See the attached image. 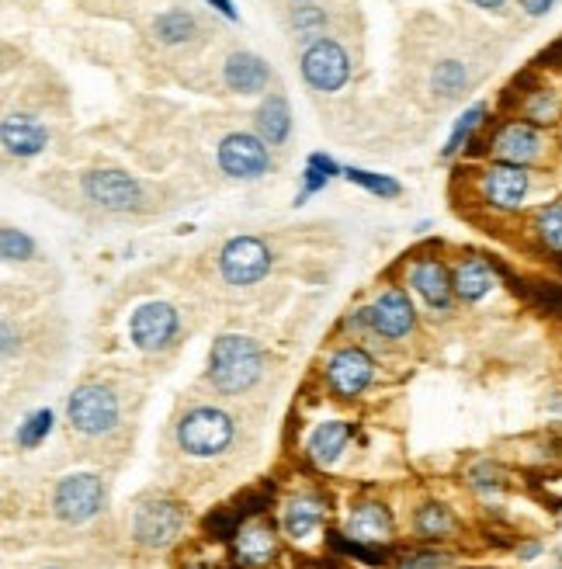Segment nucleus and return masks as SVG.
Listing matches in <instances>:
<instances>
[{"instance_id":"6ab92c4d","label":"nucleus","mask_w":562,"mask_h":569,"mask_svg":"<svg viewBox=\"0 0 562 569\" xmlns=\"http://www.w3.org/2000/svg\"><path fill=\"white\" fill-rule=\"evenodd\" d=\"M0 140H4L8 157L29 160L35 153H42L49 146V129L42 125L35 115H4V125H0Z\"/></svg>"},{"instance_id":"f704fd0d","label":"nucleus","mask_w":562,"mask_h":569,"mask_svg":"<svg viewBox=\"0 0 562 569\" xmlns=\"http://www.w3.org/2000/svg\"><path fill=\"white\" fill-rule=\"evenodd\" d=\"M448 566H451V556L441 549H424L400 559V569H448Z\"/></svg>"},{"instance_id":"cd10ccee","label":"nucleus","mask_w":562,"mask_h":569,"mask_svg":"<svg viewBox=\"0 0 562 569\" xmlns=\"http://www.w3.org/2000/svg\"><path fill=\"white\" fill-rule=\"evenodd\" d=\"M538 244L552 254H562V202H549L535 212V223H531Z\"/></svg>"},{"instance_id":"423d86ee","label":"nucleus","mask_w":562,"mask_h":569,"mask_svg":"<svg viewBox=\"0 0 562 569\" xmlns=\"http://www.w3.org/2000/svg\"><path fill=\"white\" fill-rule=\"evenodd\" d=\"M128 341H133V347L143 352L146 358L175 355L184 341L181 310L175 302H164V299L139 302L133 316H128Z\"/></svg>"},{"instance_id":"f8f14e48","label":"nucleus","mask_w":562,"mask_h":569,"mask_svg":"<svg viewBox=\"0 0 562 569\" xmlns=\"http://www.w3.org/2000/svg\"><path fill=\"white\" fill-rule=\"evenodd\" d=\"M480 194L490 209L514 212V209H521L525 199L531 194V174H528V167L496 160L480 170Z\"/></svg>"},{"instance_id":"ea45409f","label":"nucleus","mask_w":562,"mask_h":569,"mask_svg":"<svg viewBox=\"0 0 562 569\" xmlns=\"http://www.w3.org/2000/svg\"><path fill=\"white\" fill-rule=\"evenodd\" d=\"M517 556H521V559H535V556H542V542H528V545H521V549H517Z\"/></svg>"},{"instance_id":"ddd939ff","label":"nucleus","mask_w":562,"mask_h":569,"mask_svg":"<svg viewBox=\"0 0 562 569\" xmlns=\"http://www.w3.org/2000/svg\"><path fill=\"white\" fill-rule=\"evenodd\" d=\"M375 376V361L369 352H361L358 344H344L327 358V386L337 392L340 400H355L369 389Z\"/></svg>"},{"instance_id":"a211bd4d","label":"nucleus","mask_w":562,"mask_h":569,"mask_svg":"<svg viewBox=\"0 0 562 569\" xmlns=\"http://www.w3.org/2000/svg\"><path fill=\"white\" fill-rule=\"evenodd\" d=\"M233 553H236V562L240 566L261 569L278 556V535H274V528L268 521H247V524L236 528Z\"/></svg>"},{"instance_id":"e433bc0d","label":"nucleus","mask_w":562,"mask_h":569,"mask_svg":"<svg viewBox=\"0 0 562 569\" xmlns=\"http://www.w3.org/2000/svg\"><path fill=\"white\" fill-rule=\"evenodd\" d=\"M517 4H521V11H525L528 18H542V14L552 11L555 0H517Z\"/></svg>"},{"instance_id":"79ce46f5","label":"nucleus","mask_w":562,"mask_h":569,"mask_svg":"<svg viewBox=\"0 0 562 569\" xmlns=\"http://www.w3.org/2000/svg\"><path fill=\"white\" fill-rule=\"evenodd\" d=\"M475 8H483V11H504L507 0H472Z\"/></svg>"},{"instance_id":"f257e3e1","label":"nucleus","mask_w":562,"mask_h":569,"mask_svg":"<svg viewBox=\"0 0 562 569\" xmlns=\"http://www.w3.org/2000/svg\"><path fill=\"white\" fill-rule=\"evenodd\" d=\"M268 376V355L265 347L244 337V334H220L209 347L205 361V382L226 400H240L261 386Z\"/></svg>"},{"instance_id":"9b49d317","label":"nucleus","mask_w":562,"mask_h":569,"mask_svg":"<svg viewBox=\"0 0 562 569\" xmlns=\"http://www.w3.org/2000/svg\"><path fill=\"white\" fill-rule=\"evenodd\" d=\"M215 164L236 181H257L274 167L271 164V146L257 133H229L223 136L220 149H215Z\"/></svg>"},{"instance_id":"7c9ffc66","label":"nucleus","mask_w":562,"mask_h":569,"mask_svg":"<svg viewBox=\"0 0 562 569\" xmlns=\"http://www.w3.org/2000/svg\"><path fill=\"white\" fill-rule=\"evenodd\" d=\"M49 431H53V410H35V413H29V417L18 424L14 445L21 451H32V448H38L42 442H46Z\"/></svg>"},{"instance_id":"20e7f679","label":"nucleus","mask_w":562,"mask_h":569,"mask_svg":"<svg viewBox=\"0 0 562 569\" xmlns=\"http://www.w3.org/2000/svg\"><path fill=\"white\" fill-rule=\"evenodd\" d=\"M80 194L101 215H149L157 212V191L136 174L125 170H88L80 174Z\"/></svg>"},{"instance_id":"bb28decb","label":"nucleus","mask_w":562,"mask_h":569,"mask_svg":"<svg viewBox=\"0 0 562 569\" xmlns=\"http://www.w3.org/2000/svg\"><path fill=\"white\" fill-rule=\"evenodd\" d=\"M469 67L462 59H441L435 70H430V91L438 101H456L469 91Z\"/></svg>"},{"instance_id":"7ed1b4c3","label":"nucleus","mask_w":562,"mask_h":569,"mask_svg":"<svg viewBox=\"0 0 562 569\" xmlns=\"http://www.w3.org/2000/svg\"><path fill=\"white\" fill-rule=\"evenodd\" d=\"M67 431L77 442H112L122 431V392L112 382L83 379L67 397Z\"/></svg>"},{"instance_id":"39448f33","label":"nucleus","mask_w":562,"mask_h":569,"mask_svg":"<svg viewBox=\"0 0 562 569\" xmlns=\"http://www.w3.org/2000/svg\"><path fill=\"white\" fill-rule=\"evenodd\" d=\"M175 442L188 458H223L236 445V417L215 403H194L178 417Z\"/></svg>"},{"instance_id":"aec40b11","label":"nucleus","mask_w":562,"mask_h":569,"mask_svg":"<svg viewBox=\"0 0 562 569\" xmlns=\"http://www.w3.org/2000/svg\"><path fill=\"white\" fill-rule=\"evenodd\" d=\"M323 521H327V500L310 490L289 497L285 507H281V528H285V535L295 542L310 538Z\"/></svg>"},{"instance_id":"c9c22d12","label":"nucleus","mask_w":562,"mask_h":569,"mask_svg":"<svg viewBox=\"0 0 562 569\" xmlns=\"http://www.w3.org/2000/svg\"><path fill=\"white\" fill-rule=\"evenodd\" d=\"M327 181H330L327 174H319L316 167L306 164V170H302V185H306V188H302V199H306L310 191H323V188H327Z\"/></svg>"},{"instance_id":"a19ab883","label":"nucleus","mask_w":562,"mask_h":569,"mask_svg":"<svg viewBox=\"0 0 562 569\" xmlns=\"http://www.w3.org/2000/svg\"><path fill=\"white\" fill-rule=\"evenodd\" d=\"M546 410L555 413V417H562V392H552V397L546 400Z\"/></svg>"},{"instance_id":"2eb2a0df","label":"nucleus","mask_w":562,"mask_h":569,"mask_svg":"<svg viewBox=\"0 0 562 569\" xmlns=\"http://www.w3.org/2000/svg\"><path fill=\"white\" fill-rule=\"evenodd\" d=\"M493 157L501 164H517V167H531L535 160H542L546 153V136L538 133L531 122H507L501 133L490 143Z\"/></svg>"},{"instance_id":"4be33fe9","label":"nucleus","mask_w":562,"mask_h":569,"mask_svg":"<svg viewBox=\"0 0 562 569\" xmlns=\"http://www.w3.org/2000/svg\"><path fill=\"white\" fill-rule=\"evenodd\" d=\"M451 278H456V299L459 302H483L496 284H501V278H496V271L490 268V260L483 257H462L456 271H451Z\"/></svg>"},{"instance_id":"c03bdc74","label":"nucleus","mask_w":562,"mask_h":569,"mask_svg":"<svg viewBox=\"0 0 562 569\" xmlns=\"http://www.w3.org/2000/svg\"><path fill=\"white\" fill-rule=\"evenodd\" d=\"M289 4H306V0H289Z\"/></svg>"},{"instance_id":"4468645a","label":"nucleus","mask_w":562,"mask_h":569,"mask_svg":"<svg viewBox=\"0 0 562 569\" xmlns=\"http://www.w3.org/2000/svg\"><path fill=\"white\" fill-rule=\"evenodd\" d=\"M406 281H409V289L430 305V310L451 313V305H456V278H451L445 260L417 257L414 265L406 268Z\"/></svg>"},{"instance_id":"473e14b6","label":"nucleus","mask_w":562,"mask_h":569,"mask_svg":"<svg viewBox=\"0 0 562 569\" xmlns=\"http://www.w3.org/2000/svg\"><path fill=\"white\" fill-rule=\"evenodd\" d=\"M562 112V98L555 91H549V87H538V91L528 94L525 101V119L531 125H552Z\"/></svg>"},{"instance_id":"393cba45","label":"nucleus","mask_w":562,"mask_h":569,"mask_svg":"<svg viewBox=\"0 0 562 569\" xmlns=\"http://www.w3.org/2000/svg\"><path fill=\"white\" fill-rule=\"evenodd\" d=\"M459 532V517L456 511L441 500H427L414 511V535L424 542H445Z\"/></svg>"},{"instance_id":"dca6fc26","label":"nucleus","mask_w":562,"mask_h":569,"mask_svg":"<svg viewBox=\"0 0 562 569\" xmlns=\"http://www.w3.org/2000/svg\"><path fill=\"white\" fill-rule=\"evenodd\" d=\"M393 511L385 507L382 500H361L351 507L348 524H344V535H348L355 545H385L393 542Z\"/></svg>"},{"instance_id":"37998d69","label":"nucleus","mask_w":562,"mask_h":569,"mask_svg":"<svg viewBox=\"0 0 562 569\" xmlns=\"http://www.w3.org/2000/svg\"><path fill=\"white\" fill-rule=\"evenodd\" d=\"M38 569H67V566H59V562H46V566H38Z\"/></svg>"},{"instance_id":"0eeeda50","label":"nucleus","mask_w":562,"mask_h":569,"mask_svg":"<svg viewBox=\"0 0 562 569\" xmlns=\"http://www.w3.org/2000/svg\"><path fill=\"white\" fill-rule=\"evenodd\" d=\"M108 507V483L98 472L59 476L49 490V514L63 524H88Z\"/></svg>"},{"instance_id":"9d476101","label":"nucleus","mask_w":562,"mask_h":569,"mask_svg":"<svg viewBox=\"0 0 562 569\" xmlns=\"http://www.w3.org/2000/svg\"><path fill=\"white\" fill-rule=\"evenodd\" d=\"M299 74L313 87V91L334 94L351 77V56L337 38H319V42H313V46L302 49Z\"/></svg>"},{"instance_id":"4c0bfd02","label":"nucleus","mask_w":562,"mask_h":569,"mask_svg":"<svg viewBox=\"0 0 562 569\" xmlns=\"http://www.w3.org/2000/svg\"><path fill=\"white\" fill-rule=\"evenodd\" d=\"M310 167H316L319 174H327V178H334V174H337V164H334L330 157H323V153H313V157H310Z\"/></svg>"},{"instance_id":"c756f323","label":"nucleus","mask_w":562,"mask_h":569,"mask_svg":"<svg viewBox=\"0 0 562 569\" xmlns=\"http://www.w3.org/2000/svg\"><path fill=\"white\" fill-rule=\"evenodd\" d=\"M0 254H4V265H29L38 257V247L25 230L4 226L0 230Z\"/></svg>"},{"instance_id":"c85d7f7f","label":"nucleus","mask_w":562,"mask_h":569,"mask_svg":"<svg viewBox=\"0 0 562 569\" xmlns=\"http://www.w3.org/2000/svg\"><path fill=\"white\" fill-rule=\"evenodd\" d=\"M483 119H486V104H472L469 112L456 122V129H451V136H448V143H445V149H441V157H445V160L459 157V153L469 146V140H472L475 129L483 125Z\"/></svg>"},{"instance_id":"b1692460","label":"nucleus","mask_w":562,"mask_h":569,"mask_svg":"<svg viewBox=\"0 0 562 569\" xmlns=\"http://www.w3.org/2000/svg\"><path fill=\"white\" fill-rule=\"evenodd\" d=\"M257 136H261L268 146H285L292 136V112H289V101L285 94H268L265 104L257 108V119H254Z\"/></svg>"},{"instance_id":"6e6552de","label":"nucleus","mask_w":562,"mask_h":569,"mask_svg":"<svg viewBox=\"0 0 562 569\" xmlns=\"http://www.w3.org/2000/svg\"><path fill=\"white\" fill-rule=\"evenodd\" d=\"M215 268H220V278L233 284V289H254V284H261L271 275V250L257 236H233L223 244Z\"/></svg>"},{"instance_id":"a878e982","label":"nucleus","mask_w":562,"mask_h":569,"mask_svg":"<svg viewBox=\"0 0 562 569\" xmlns=\"http://www.w3.org/2000/svg\"><path fill=\"white\" fill-rule=\"evenodd\" d=\"M285 29L295 42H302V46H313V42L327 38L330 14L319 4H295L285 18Z\"/></svg>"},{"instance_id":"1a4fd4ad","label":"nucleus","mask_w":562,"mask_h":569,"mask_svg":"<svg viewBox=\"0 0 562 569\" xmlns=\"http://www.w3.org/2000/svg\"><path fill=\"white\" fill-rule=\"evenodd\" d=\"M358 323L382 341H403L414 334V326H417L414 299H409L406 289L393 284V289L379 292L364 310H358Z\"/></svg>"},{"instance_id":"72a5a7b5","label":"nucleus","mask_w":562,"mask_h":569,"mask_svg":"<svg viewBox=\"0 0 562 569\" xmlns=\"http://www.w3.org/2000/svg\"><path fill=\"white\" fill-rule=\"evenodd\" d=\"M344 174H348V181H355V185H361L364 191L379 194V199H400V194H403L400 181L382 178V174H369V170H361V167H348Z\"/></svg>"},{"instance_id":"5701e85b","label":"nucleus","mask_w":562,"mask_h":569,"mask_svg":"<svg viewBox=\"0 0 562 569\" xmlns=\"http://www.w3.org/2000/svg\"><path fill=\"white\" fill-rule=\"evenodd\" d=\"M348 442H351V424L348 421H327L310 434L306 455L316 469H330L344 455V448H348Z\"/></svg>"},{"instance_id":"f3484780","label":"nucleus","mask_w":562,"mask_h":569,"mask_svg":"<svg viewBox=\"0 0 562 569\" xmlns=\"http://www.w3.org/2000/svg\"><path fill=\"white\" fill-rule=\"evenodd\" d=\"M220 80H223L226 91H233V94H261L265 87H268V80H271V67L257 53L233 49L223 59Z\"/></svg>"},{"instance_id":"58836bf2","label":"nucleus","mask_w":562,"mask_h":569,"mask_svg":"<svg viewBox=\"0 0 562 569\" xmlns=\"http://www.w3.org/2000/svg\"><path fill=\"white\" fill-rule=\"evenodd\" d=\"M209 4L220 11L223 18H229V21H236V11H233V0H209Z\"/></svg>"},{"instance_id":"f03ea898","label":"nucleus","mask_w":562,"mask_h":569,"mask_svg":"<svg viewBox=\"0 0 562 569\" xmlns=\"http://www.w3.org/2000/svg\"><path fill=\"white\" fill-rule=\"evenodd\" d=\"M188 528V507L164 490H149L133 500L125 514V535L146 556H160L175 545Z\"/></svg>"},{"instance_id":"2f4dec72","label":"nucleus","mask_w":562,"mask_h":569,"mask_svg":"<svg viewBox=\"0 0 562 569\" xmlns=\"http://www.w3.org/2000/svg\"><path fill=\"white\" fill-rule=\"evenodd\" d=\"M469 487L475 490V497H480V500L496 503V500L504 497L507 479H504V472L496 469L493 462H480V466H472V472H469Z\"/></svg>"},{"instance_id":"412c9836","label":"nucleus","mask_w":562,"mask_h":569,"mask_svg":"<svg viewBox=\"0 0 562 569\" xmlns=\"http://www.w3.org/2000/svg\"><path fill=\"white\" fill-rule=\"evenodd\" d=\"M149 35H154L160 49H188L202 38V21L184 8H170L154 18Z\"/></svg>"}]
</instances>
